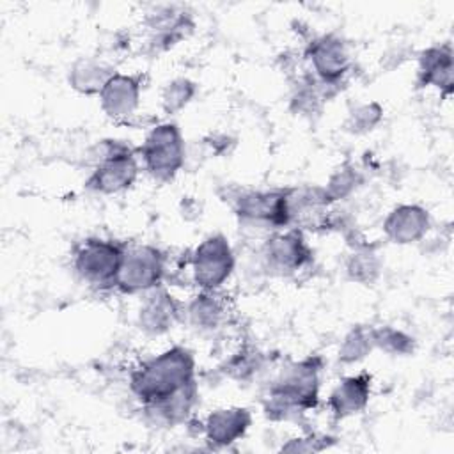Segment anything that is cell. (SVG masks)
<instances>
[{"label": "cell", "instance_id": "cell-1", "mask_svg": "<svg viewBox=\"0 0 454 454\" xmlns=\"http://www.w3.org/2000/svg\"><path fill=\"white\" fill-rule=\"evenodd\" d=\"M195 383V358L184 346H172L131 371V394L144 404L161 403Z\"/></svg>", "mask_w": 454, "mask_h": 454}, {"label": "cell", "instance_id": "cell-2", "mask_svg": "<svg viewBox=\"0 0 454 454\" xmlns=\"http://www.w3.org/2000/svg\"><path fill=\"white\" fill-rule=\"evenodd\" d=\"M321 360L309 356L280 371L270 385L264 413L271 420H289L317 406Z\"/></svg>", "mask_w": 454, "mask_h": 454}, {"label": "cell", "instance_id": "cell-3", "mask_svg": "<svg viewBox=\"0 0 454 454\" xmlns=\"http://www.w3.org/2000/svg\"><path fill=\"white\" fill-rule=\"evenodd\" d=\"M234 211L243 229L273 234L289 229V190L243 192L234 202Z\"/></svg>", "mask_w": 454, "mask_h": 454}, {"label": "cell", "instance_id": "cell-4", "mask_svg": "<svg viewBox=\"0 0 454 454\" xmlns=\"http://www.w3.org/2000/svg\"><path fill=\"white\" fill-rule=\"evenodd\" d=\"M137 177L138 161L131 147L119 140H105L85 186L96 193L112 195L131 188Z\"/></svg>", "mask_w": 454, "mask_h": 454}, {"label": "cell", "instance_id": "cell-5", "mask_svg": "<svg viewBox=\"0 0 454 454\" xmlns=\"http://www.w3.org/2000/svg\"><path fill=\"white\" fill-rule=\"evenodd\" d=\"M138 151L145 170L158 181H170L184 165V140L174 122L154 126Z\"/></svg>", "mask_w": 454, "mask_h": 454}, {"label": "cell", "instance_id": "cell-6", "mask_svg": "<svg viewBox=\"0 0 454 454\" xmlns=\"http://www.w3.org/2000/svg\"><path fill=\"white\" fill-rule=\"evenodd\" d=\"M193 284L200 291H218L234 271V254L223 234L204 238L190 259Z\"/></svg>", "mask_w": 454, "mask_h": 454}, {"label": "cell", "instance_id": "cell-7", "mask_svg": "<svg viewBox=\"0 0 454 454\" xmlns=\"http://www.w3.org/2000/svg\"><path fill=\"white\" fill-rule=\"evenodd\" d=\"M126 248L112 239L89 238L74 252L78 277L94 286H115Z\"/></svg>", "mask_w": 454, "mask_h": 454}, {"label": "cell", "instance_id": "cell-8", "mask_svg": "<svg viewBox=\"0 0 454 454\" xmlns=\"http://www.w3.org/2000/svg\"><path fill=\"white\" fill-rule=\"evenodd\" d=\"M312 261V250L298 227L270 234L261 247L262 268L277 277H289Z\"/></svg>", "mask_w": 454, "mask_h": 454}, {"label": "cell", "instance_id": "cell-9", "mask_svg": "<svg viewBox=\"0 0 454 454\" xmlns=\"http://www.w3.org/2000/svg\"><path fill=\"white\" fill-rule=\"evenodd\" d=\"M165 277V255L153 245H137L124 252L115 287L124 294L147 293Z\"/></svg>", "mask_w": 454, "mask_h": 454}, {"label": "cell", "instance_id": "cell-10", "mask_svg": "<svg viewBox=\"0 0 454 454\" xmlns=\"http://www.w3.org/2000/svg\"><path fill=\"white\" fill-rule=\"evenodd\" d=\"M305 59L310 62L314 76L328 87L339 85L351 67L348 46L337 34L314 37L305 48Z\"/></svg>", "mask_w": 454, "mask_h": 454}, {"label": "cell", "instance_id": "cell-11", "mask_svg": "<svg viewBox=\"0 0 454 454\" xmlns=\"http://www.w3.org/2000/svg\"><path fill=\"white\" fill-rule=\"evenodd\" d=\"M149 46L163 51L177 44L193 30L190 12L179 5H160L145 18Z\"/></svg>", "mask_w": 454, "mask_h": 454}, {"label": "cell", "instance_id": "cell-12", "mask_svg": "<svg viewBox=\"0 0 454 454\" xmlns=\"http://www.w3.org/2000/svg\"><path fill=\"white\" fill-rule=\"evenodd\" d=\"M142 82L135 74L114 73L99 92V105L110 119H126L140 103Z\"/></svg>", "mask_w": 454, "mask_h": 454}, {"label": "cell", "instance_id": "cell-13", "mask_svg": "<svg viewBox=\"0 0 454 454\" xmlns=\"http://www.w3.org/2000/svg\"><path fill=\"white\" fill-rule=\"evenodd\" d=\"M431 227L427 209L417 204L395 206L383 222V232L395 245H411L420 241Z\"/></svg>", "mask_w": 454, "mask_h": 454}, {"label": "cell", "instance_id": "cell-14", "mask_svg": "<svg viewBox=\"0 0 454 454\" xmlns=\"http://www.w3.org/2000/svg\"><path fill=\"white\" fill-rule=\"evenodd\" d=\"M250 424L252 413L248 408L229 406L211 411L202 424V431L206 442L213 447H227L245 436Z\"/></svg>", "mask_w": 454, "mask_h": 454}, {"label": "cell", "instance_id": "cell-15", "mask_svg": "<svg viewBox=\"0 0 454 454\" xmlns=\"http://www.w3.org/2000/svg\"><path fill=\"white\" fill-rule=\"evenodd\" d=\"M144 294L145 296L138 309L137 319L138 328L149 335H161L168 332L179 316L177 301L167 289L160 286Z\"/></svg>", "mask_w": 454, "mask_h": 454}, {"label": "cell", "instance_id": "cell-16", "mask_svg": "<svg viewBox=\"0 0 454 454\" xmlns=\"http://www.w3.org/2000/svg\"><path fill=\"white\" fill-rule=\"evenodd\" d=\"M452 46L450 43L434 44L424 50L419 57L417 69V85L419 87H434L443 94L452 92Z\"/></svg>", "mask_w": 454, "mask_h": 454}, {"label": "cell", "instance_id": "cell-17", "mask_svg": "<svg viewBox=\"0 0 454 454\" xmlns=\"http://www.w3.org/2000/svg\"><path fill=\"white\" fill-rule=\"evenodd\" d=\"M371 374L360 372L340 380L328 395V408L332 415L340 420L365 410L371 397Z\"/></svg>", "mask_w": 454, "mask_h": 454}, {"label": "cell", "instance_id": "cell-18", "mask_svg": "<svg viewBox=\"0 0 454 454\" xmlns=\"http://www.w3.org/2000/svg\"><path fill=\"white\" fill-rule=\"evenodd\" d=\"M227 300L218 291H200L186 307L188 323L199 332H215L227 321Z\"/></svg>", "mask_w": 454, "mask_h": 454}, {"label": "cell", "instance_id": "cell-19", "mask_svg": "<svg viewBox=\"0 0 454 454\" xmlns=\"http://www.w3.org/2000/svg\"><path fill=\"white\" fill-rule=\"evenodd\" d=\"M114 73L115 71H112V67H108L103 62L92 59H80L73 64L69 71V85L80 94L99 96L101 89Z\"/></svg>", "mask_w": 454, "mask_h": 454}, {"label": "cell", "instance_id": "cell-20", "mask_svg": "<svg viewBox=\"0 0 454 454\" xmlns=\"http://www.w3.org/2000/svg\"><path fill=\"white\" fill-rule=\"evenodd\" d=\"M195 401H197V383L186 387L184 390L177 392L176 395H172L161 403L149 404L144 408H145V411H149L151 417L156 419V422H161L167 426H176V424H181L186 420Z\"/></svg>", "mask_w": 454, "mask_h": 454}, {"label": "cell", "instance_id": "cell-21", "mask_svg": "<svg viewBox=\"0 0 454 454\" xmlns=\"http://www.w3.org/2000/svg\"><path fill=\"white\" fill-rule=\"evenodd\" d=\"M381 271V261L378 254L369 247L356 248L348 262H346V273L351 280L360 284H372Z\"/></svg>", "mask_w": 454, "mask_h": 454}, {"label": "cell", "instance_id": "cell-22", "mask_svg": "<svg viewBox=\"0 0 454 454\" xmlns=\"http://www.w3.org/2000/svg\"><path fill=\"white\" fill-rule=\"evenodd\" d=\"M374 349L372 342V328L355 326L351 328L340 342L339 360L342 364H355L365 358Z\"/></svg>", "mask_w": 454, "mask_h": 454}, {"label": "cell", "instance_id": "cell-23", "mask_svg": "<svg viewBox=\"0 0 454 454\" xmlns=\"http://www.w3.org/2000/svg\"><path fill=\"white\" fill-rule=\"evenodd\" d=\"M197 85L190 78H174L170 80L161 92V108L167 115L181 112L195 96Z\"/></svg>", "mask_w": 454, "mask_h": 454}, {"label": "cell", "instance_id": "cell-24", "mask_svg": "<svg viewBox=\"0 0 454 454\" xmlns=\"http://www.w3.org/2000/svg\"><path fill=\"white\" fill-rule=\"evenodd\" d=\"M372 342L388 355H408L413 349V339L394 326L372 328Z\"/></svg>", "mask_w": 454, "mask_h": 454}, {"label": "cell", "instance_id": "cell-25", "mask_svg": "<svg viewBox=\"0 0 454 454\" xmlns=\"http://www.w3.org/2000/svg\"><path fill=\"white\" fill-rule=\"evenodd\" d=\"M360 183V174L355 167L351 165H342L339 170H335L326 186L323 188L325 190V195L330 202L333 200H340L344 197H348Z\"/></svg>", "mask_w": 454, "mask_h": 454}, {"label": "cell", "instance_id": "cell-26", "mask_svg": "<svg viewBox=\"0 0 454 454\" xmlns=\"http://www.w3.org/2000/svg\"><path fill=\"white\" fill-rule=\"evenodd\" d=\"M383 117V108L378 103H365V105H358L355 106L346 121V128L351 133L362 135L371 131Z\"/></svg>", "mask_w": 454, "mask_h": 454}, {"label": "cell", "instance_id": "cell-27", "mask_svg": "<svg viewBox=\"0 0 454 454\" xmlns=\"http://www.w3.org/2000/svg\"><path fill=\"white\" fill-rule=\"evenodd\" d=\"M259 355L257 353H238L227 364V372L236 380H247L259 369Z\"/></svg>", "mask_w": 454, "mask_h": 454}, {"label": "cell", "instance_id": "cell-28", "mask_svg": "<svg viewBox=\"0 0 454 454\" xmlns=\"http://www.w3.org/2000/svg\"><path fill=\"white\" fill-rule=\"evenodd\" d=\"M328 436H317V434H310L305 438H293L289 440L286 445H282V450L287 452H316V450H323L328 447V442H325Z\"/></svg>", "mask_w": 454, "mask_h": 454}]
</instances>
